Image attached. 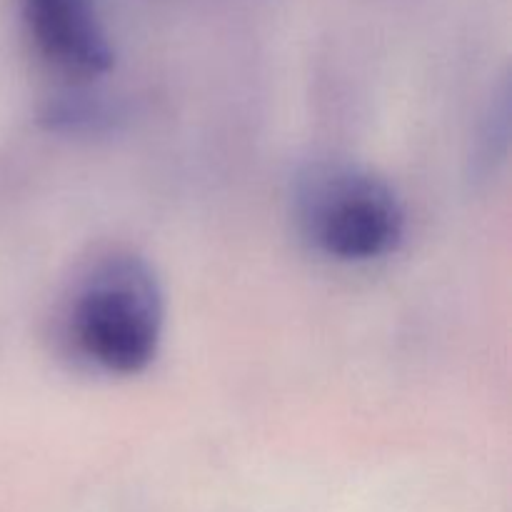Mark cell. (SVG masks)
Listing matches in <instances>:
<instances>
[{
    "mask_svg": "<svg viewBox=\"0 0 512 512\" xmlns=\"http://www.w3.org/2000/svg\"><path fill=\"white\" fill-rule=\"evenodd\" d=\"M165 315V290L150 260L115 248L70 280L55 313V338L78 368L133 378L158 358Z\"/></svg>",
    "mask_w": 512,
    "mask_h": 512,
    "instance_id": "1",
    "label": "cell"
},
{
    "mask_svg": "<svg viewBox=\"0 0 512 512\" xmlns=\"http://www.w3.org/2000/svg\"><path fill=\"white\" fill-rule=\"evenodd\" d=\"M295 233L340 265H370L398 253L408 213L398 190L365 165L323 158L303 165L290 193Z\"/></svg>",
    "mask_w": 512,
    "mask_h": 512,
    "instance_id": "2",
    "label": "cell"
},
{
    "mask_svg": "<svg viewBox=\"0 0 512 512\" xmlns=\"http://www.w3.org/2000/svg\"><path fill=\"white\" fill-rule=\"evenodd\" d=\"M30 48L45 68L73 83L98 80L113 68V43L98 0H15Z\"/></svg>",
    "mask_w": 512,
    "mask_h": 512,
    "instance_id": "3",
    "label": "cell"
}]
</instances>
